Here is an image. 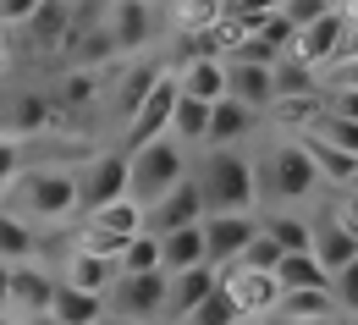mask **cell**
Returning <instances> with one entry per match:
<instances>
[{
    "label": "cell",
    "instance_id": "obj_1",
    "mask_svg": "<svg viewBox=\"0 0 358 325\" xmlns=\"http://www.w3.org/2000/svg\"><path fill=\"white\" fill-rule=\"evenodd\" d=\"M193 182L204 198V215H248L259 204V166L243 149H204Z\"/></svg>",
    "mask_w": 358,
    "mask_h": 325
},
{
    "label": "cell",
    "instance_id": "obj_2",
    "mask_svg": "<svg viewBox=\"0 0 358 325\" xmlns=\"http://www.w3.org/2000/svg\"><path fill=\"white\" fill-rule=\"evenodd\" d=\"M6 210L22 215V221H66V215H78V171H66V166H28L17 177V187H11Z\"/></svg>",
    "mask_w": 358,
    "mask_h": 325
},
{
    "label": "cell",
    "instance_id": "obj_3",
    "mask_svg": "<svg viewBox=\"0 0 358 325\" xmlns=\"http://www.w3.org/2000/svg\"><path fill=\"white\" fill-rule=\"evenodd\" d=\"M187 171H193L187 149L166 133V138H155V143H143V149H133V154H127V198L149 210V204H155V198H166V193L187 177Z\"/></svg>",
    "mask_w": 358,
    "mask_h": 325
},
{
    "label": "cell",
    "instance_id": "obj_4",
    "mask_svg": "<svg viewBox=\"0 0 358 325\" xmlns=\"http://www.w3.org/2000/svg\"><path fill=\"white\" fill-rule=\"evenodd\" d=\"M320 171H314V160L303 154V143L298 138H275L265 149V160H259V198H275V204H309L314 193H320Z\"/></svg>",
    "mask_w": 358,
    "mask_h": 325
},
{
    "label": "cell",
    "instance_id": "obj_5",
    "mask_svg": "<svg viewBox=\"0 0 358 325\" xmlns=\"http://www.w3.org/2000/svg\"><path fill=\"white\" fill-rule=\"evenodd\" d=\"M105 309H110V320L155 325L166 315V270H160V276H116L110 292H105Z\"/></svg>",
    "mask_w": 358,
    "mask_h": 325
},
{
    "label": "cell",
    "instance_id": "obj_6",
    "mask_svg": "<svg viewBox=\"0 0 358 325\" xmlns=\"http://www.w3.org/2000/svg\"><path fill=\"white\" fill-rule=\"evenodd\" d=\"M177 72H166L155 89L143 94V105H138L133 116H127V143H122V154H133V149H143V143L166 138L171 133V110H177Z\"/></svg>",
    "mask_w": 358,
    "mask_h": 325
},
{
    "label": "cell",
    "instance_id": "obj_7",
    "mask_svg": "<svg viewBox=\"0 0 358 325\" xmlns=\"http://www.w3.org/2000/svg\"><path fill=\"white\" fill-rule=\"evenodd\" d=\"M127 198V154L122 149H105V154H89V166L78 171V210H105Z\"/></svg>",
    "mask_w": 358,
    "mask_h": 325
},
{
    "label": "cell",
    "instance_id": "obj_8",
    "mask_svg": "<svg viewBox=\"0 0 358 325\" xmlns=\"http://www.w3.org/2000/svg\"><path fill=\"white\" fill-rule=\"evenodd\" d=\"M187 226H204V198H199V182H193V171L182 177L166 198H155L149 210H143V232L149 237H166V232H187Z\"/></svg>",
    "mask_w": 358,
    "mask_h": 325
},
{
    "label": "cell",
    "instance_id": "obj_9",
    "mask_svg": "<svg viewBox=\"0 0 358 325\" xmlns=\"http://www.w3.org/2000/svg\"><path fill=\"white\" fill-rule=\"evenodd\" d=\"M221 287L226 298L237 303V315L254 325H265L270 315H275V303H281V287H275V276H265V270H243V265H231V270H221Z\"/></svg>",
    "mask_w": 358,
    "mask_h": 325
},
{
    "label": "cell",
    "instance_id": "obj_10",
    "mask_svg": "<svg viewBox=\"0 0 358 325\" xmlns=\"http://www.w3.org/2000/svg\"><path fill=\"white\" fill-rule=\"evenodd\" d=\"M155 0H110L105 6V39L116 45V55L122 50H143V45H155Z\"/></svg>",
    "mask_w": 358,
    "mask_h": 325
},
{
    "label": "cell",
    "instance_id": "obj_11",
    "mask_svg": "<svg viewBox=\"0 0 358 325\" xmlns=\"http://www.w3.org/2000/svg\"><path fill=\"white\" fill-rule=\"evenodd\" d=\"M254 237H259V221H254V215H204V259H210L215 270H231Z\"/></svg>",
    "mask_w": 358,
    "mask_h": 325
},
{
    "label": "cell",
    "instance_id": "obj_12",
    "mask_svg": "<svg viewBox=\"0 0 358 325\" xmlns=\"http://www.w3.org/2000/svg\"><path fill=\"white\" fill-rule=\"evenodd\" d=\"M287 55H292V61H303L309 72H325V66L342 55V6H336V11H325V17L309 22V28H298V34H292V45H287Z\"/></svg>",
    "mask_w": 358,
    "mask_h": 325
},
{
    "label": "cell",
    "instance_id": "obj_13",
    "mask_svg": "<svg viewBox=\"0 0 358 325\" xmlns=\"http://www.w3.org/2000/svg\"><path fill=\"white\" fill-rule=\"evenodd\" d=\"M61 276H50L45 265H11V315L28 320V315H50V298H55Z\"/></svg>",
    "mask_w": 358,
    "mask_h": 325
},
{
    "label": "cell",
    "instance_id": "obj_14",
    "mask_svg": "<svg viewBox=\"0 0 358 325\" xmlns=\"http://www.w3.org/2000/svg\"><path fill=\"white\" fill-rule=\"evenodd\" d=\"M265 116H254L248 105H237V99H221V105H210V133H204V149H243V143L254 138V127H259Z\"/></svg>",
    "mask_w": 358,
    "mask_h": 325
},
{
    "label": "cell",
    "instance_id": "obj_15",
    "mask_svg": "<svg viewBox=\"0 0 358 325\" xmlns=\"http://www.w3.org/2000/svg\"><path fill=\"white\" fill-rule=\"evenodd\" d=\"M309 254L320 259V270H325V276H336L342 265H353V259H358V243L342 232L325 210H320V215H309Z\"/></svg>",
    "mask_w": 358,
    "mask_h": 325
},
{
    "label": "cell",
    "instance_id": "obj_16",
    "mask_svg": "<svg viewBox=\"0 0 358 325\" xmlns=\"http://www.w3.org/2000/svg\"><path fill=\"white\" fill-rule=\"evenodd\" d=\"M215 287H221V270H215V265H193V270H182V276H166V315H171V320H187Z\"/></svg>",
    "mask_w": 358,
    "mask_h": 325
},
{
    "label": "cell",
    "instance_id": "obj_17",
    "mask_svg": "<svg viewBox=\"0 0 358 325\" xmlns=\"http://www.w3.org/2000/svg\"><path fill=\"white\" fill-rule=\"evenodd\" d=\"M320 116H325V94H298V99H270L265 110V127H275L281 138H303L320 127Z\"/></svg>",
    "mask_w": 358,
    "mask_h": 325
},
{
    "label": "cell",
    "instance_id": "obj_18",
    "mask_svg": "<svg viewBox=\"0 0 358 325\" xmlns=\"http://www.w3.org/2000/svg\"><path fill=\"white\" fill-rule=\"evenodd\" d=\"M177 89H182V99H199V105H221V99H226V55L182 61V66H177Z\"/></svg>",
    "mask_w": 358,
    "mask_h": 325
},
{
    "label": "cell",
    "instance_id": "obj_19",
    "mask_svg": "<svg viewBox=\"0 0 358 325\" xmlns=\"http://www.w3.org/2000/svg\"><path fill=\"white\" fill-rule=\"evenodd\" d=\"M226 99H237V105H248L254 116H265L270 110V66H254V61H231L226 55Z\"/></svg>",
    "mask_w": 358,
    "mask_h": 325
},
{
    "label": "cell",
    "instance_id": "obj_20",
    "mask_svg": "<svg viewBox=\"0 0 358 325\" xmlns=\"http://www.w3.org/2000/svg\"><path fill=\"white\" fill-rule=\"evenodd\" d=\"M50 116H55L50 94L22 89V94H11V105H6V116H0V133H11V138L22 143V138H34V133H45Z\"/></svg>",
    "mask_w": 358,
    "mask_h": 325
},
{
    "label": "cell",
    "instance_id": "obj_21",
    "mask_svg": "<svg viewBox=\"0 0 358 325\" xmlns=\"http://www.w3.org/2000/svg\"><path fill=\"white\" fill-rule=\"evenodd\" d=\"M298 143H303V154L314 160V171H320V182H325V187H336V193L353 187V177H358V160H353V154H342L336 143H325L320 133H303Z\"/></svg>",
    "mask_w": 358,
    "mask_h": 325
},
{
    "label": "cell",
    "instance_id": "obj_22",
    "mask_svg": "<svg viewBox=\"0 0 358 325\" xmlns=\"http://www.w3.org/2000/svg\"><path fill=\"white\" fill-rule=\"evenodd\" d=\"M50 320H55V325H105V320H110V309H105V298H94V292L55 287V298H50Z\"/></svg>",
    "mask_w": 358,
    "mask_h": 325
},
{
    "label": "cell",
    "instance_id": "obj_23",
    "mask_svg": "<svg viewBox=\"0 0 358 325\" xmlns=\"http://www.w3.org/2000/svg\"><path fill=\"white\" fill-rule=\"evenodd\" d=\"M193 265H210V259H204V226L160 237V270H166V276H182V270H193Z\"/></svg>",
    "mask_w": 358,
    "mask_h": 325
},
{
    "label": "cell",
    "instance_id": "obj_24",
    "mask_svg": "<svg viewBox=\"0 0 358 325\" xmlns=\"http://www.w3.org/2000/svg\"><path fill=\"white\" fill-rule=\"evenodd\" d=\"M110 281H116V265H110V259H94V254H78V248L66 254V276H61V287H78V292L105 298Z\"/></svg>",
    "mask_w": 358,
    "mask_h": 325
},
{
    "label": "cell",
    "instance_id": "obj_25",
    "mask_svg": "<svg viewBox=\"0 0 358 325\" xmlns=\"http://www.w3.org/2000/svg\"><path fill=\"white\" fill-rule=\"evenodd\" d=\"M34 254H39V232L0 204V265H28Z\"/></svg>",
    "mask_w": 358,
    "mask_h": 325
},
{
    "label": "cell",
    "instance_id": "obj_26",
    "mask_svg": "<svg viewBox=\"0 0 358 325\" xmlns=\"http://www.w3.org/2000/svg\"><path fill=\"white\" fill-rule=\"evenodd\" d=\"M275 287H281V292H320V287H331V276L320 270V259L303 248V254H281V265H275Z\"/></svg>",
    "mask_w": 358,
    "mask_h": 325
},
{
    "label": "cell",
    "instance_id": "obj_27",
    "mask_svg": "<svg viewBox=\"0 0 358 325\" xmlns=\"http://www.w3.org/2000/svg\"><path fill=\"white\" fill-rule=\"evenodd\" d=\"M259 232H265L281 254H303V248H309V215H298V210H265Z\"/></svg>",
    "mask_w": 358,
    "mask_h": 325
},
{
    "label": "cell",
    "instance_id": "obj_28",
    "mask_svg": "<svg viewBox=\"0 0 358 325\" xmlns=\"http://www.w3.org/2000/svg\"><path fill=\"white\" fill-rule=\"evenodd\" d=\"M83 221H89L94 232H110V237H122V243H133V237L143 232V204L116 198V204H105V210H89Z\"/></svg>",
    "mask_w": 358,
    "mask_h": 325
},
{
    "label": "cell",
    "instance_id": "obj_29",
    "mask_svg": "<svg viewBox=\"0 0 358 325\" xmlns=\"http://www.w3.org/2000/svg\"><path fill=\"white\" fill-rule=\"evenodd\" d=\"M28 34H34V45H66V34H72V6L66 0H39V11L22 22Z\"/></svg>",
    "mask_w": 358,
    "mask_h": 325
},
{
    "label": "cell",
    "instance_id": "obj_30",
    "mask_svg": "<svg viewBox=\"0 0 358 325\" xmlns=\"http://www.w3.org/2000/svg\"><path fill=\"white\" fill-rule=\"evenodd\" d=\"M270 320H336L331 287H320V292H281V303H275Z\"/></svg>",
    "mask_w": 358,
    "mask_h": 325
},
{
    "label": "cell",
    "instance_id": "obj_31",
    "mask_svg": "<svg viewBox=\"0 0 358 325\" xmlns=\"http://www.w3.org/2000/svg\"><path fill=\"white\" fill-rule=\"evenodd\" d=\"M270 94H275V99L320 94V72H309V66H303V61H292V55H281V61L270 66Z\"/></svg>",
    "mask_w": 358,
    "mask_h": 325
},
{
    "label": "cell",
    "instance_id": "obj_32",
    "mask_svg": "<svg viewBox=\"0 0 358 325\" xmlns=\"http://www.w3.org/2000/svg\"><path fill=\"white\" fill-rule=\"evenodd\" d=\"M204 133H210V105L182 99V94H177V110H171V138H177L182 149H204Z\"/></svg>",
    "mask_w": 358,
    "mask_h": 325
},
{
    "label": "cell",
    "instance_id": "obj_33",
    "mask_svg": "<svg viewBox=\"0 0 358 325\" xmlns=\"http://www.w3.org/2000/svg\"><path fill=\"white\" fill-rule=\"evenodd\" d=\"M116 276H160V237L138 232L122 254H116Z\"/></svg>",
    "mask_w": 358,
    "mask_h": 325
},
{
    "label": "cell",
    "instance_id": "obj_34",
    "mask_svg": "<svg viewBox=\"0 0 358 325\" xmlns=\"http://www.w3.org/2000/svg\"><path fill=\"white\" fill-rule=\"evenodd\" d=\"M182 325H248V320L237 315V303L226 298V287H215V292H210V298H204V303H199Z\"/></svg>",
    "mask_w": 358,
    "mask_h": 325
},
{
    "label": "cell",
    "instance_id": "obj_35",
    "mask_svg": "<svg viewBox=\"0 0 358 325\" xmlns=\"http://www.w3.org/2000/svg\"><path fill=\"white\" fill-rule=\"evenodd\" d=\"M160 78H166L160 66H138V72H127V78H122V94H116V110H122V122H127L138 105H143V94L155 89Z\"/></svg>",
    "mask_w": 358,
    "mask_h": 325
},
{
    "label": "cell",
    "instance_id": "obj_36",
    "mask_svg": "<svg viewBox=\"0 0 358 325\" xmlns=\"http://www.w3.org/2000/svg\"><path fill=\"white\" fill-rule=\"evenodd\" d=\"M94 89H99V83H94V72H83V66H72V72L61 78V89L50 94V105H55V110H78L83 99H94Z\"/></svg>",
    "mask_w": 358,
    "mask_h": 325
},
{
    "label": "cell",
    "instance_id": "obj_37",
    "mask_svg": "<svg viewBox=\"0 0 358 325\" xmlns=\"http://www.w3.org/2000/svg\"><path fill=\"white\" fill-rule=\"evenodd\" d=\"M28 171V160H22V143L11 138V133H0V204L11 198V187H17V177Z\"/></svg>",
    "mask_w": 358,
    "mask_h": 325
},
{
    "label": "cell",
    "instance_id": "obj_38",
    "mask_svg": "<svg viewBox=\"0 0 358 325\" xmlns=\"http://www.w3.org/2000/svg\"><path fill=\"white\" fill-rule=\"evenodd\" d=\"M314 133H320L325 143H336L342 154H353V160H358V127H353V122H342V116H331V110H325Z\"/></svg>",
    "mask_w": 358,
    "mask_h": 325
},
{
    "label": "cell",
    "instance_id": "obj_39",
    "mask_svg": "<svg viewBox=\"0 0 358 325\" xmlns=\"http://www.w3.org/2000/svg\"><path fill=\"white\" fill-rule=\"evenodd\" d=\"M325 11H336V0H281V17H287V28L298 34V28H309L320 22Z\"/></svg>",
    "mask_w": 358,
    "mask_h": 325
},
{
    "label": "cell",
    "instance_id": "obj_40",
    "mask_svg": "<svg viewBox=\"0 0 358 325\" xmlns=\"http://www.w3.org/2000/svg\"><path fill=\"white\" fill-rule=\"evenodd\" d=\"M237 265H243V270H265V276H275V265H281V248H275V243L259 232L248 248H243V259H237Z\"/></svg>",
    "mask_w": 358,
    "mask_h": 325
},
{
    "label": "cell",
    "instance_id": "obj_41",
    "mask_svg": "<svg viewBox=\"0 0 358 325\" xmlns=\"http://www.w3.org/2000/svg\"><path fill=\"white\" fill-rule=\"evenodd\" d=\"M320 210H325V215H331V221H336V226L358 243V198H353V193H331Z\"/></svg>",
    "mask_w": 358,
    "mask_h": 325
},
{
    "label": "cell",
    "instance_id": "obj_42",
    "mask_svg": "<svg viewBox=\"0 0 358 325\" xmlns=\"http://www.w3.org/2000/svg\"><path fill=\"white\" fill-rule=\"evenodd\" d=\"M325 110L358 127V89H325Z\"/></svg>",
    "mask_w": 358,
    "mask_h": 325
},
{
    "label": "cell",
    "instance_id": "obj_43",
    "mask_svg": "<svg viewBox=\"0 0 358 325\" xmlns=\"http://www.w3.org/2000/svg\"><path fill=\"white\" fill-rule=\"evenodd\" d=\"M34 11H39V0H0V34L6 28H22Z\"/></svg>",
    "mask_w": 358,
    "mask_h": 325
},
{
    "label": "cell",
    "instance_id": "obj_44",
    "mask_svg": "<svg viewBox=\"0 0 358 325\" xmlns=\"http://www.w3.org/2000/svg\"><path fill=\"white\" fill-rule=\"evenodd\" d=\"M0 315H11V265H0Z\"/></svg>",
    "mask_w": 358,
    "mask_h": 325
},
{
    "label": "cell",
    "instance_id": "obj_45",
    "mask_svg": "<svg viewBox=\"0 0 358 325\" xmlns=\"http://www.w3.org/2000/svg\"><path fill=\"white\" fill-rule=\"evenodd\" d=\"M265 325H336V320H265Z\"/></svg>",
    "mask_w": 358,
    "mask_h": 325
},
{
    "label": "cell",
    "instance_id": "obj_46",
    "mask_svg": "<svg viewBox=\"0 0 358 325\" xmlns=\"http://www.w3.org/2000/svg\"><path fill=\"white\" fill-rule=\"evenodd\" d=\"M22 325H55V320H50V315H28Z\"/></svg>",
    "mask_w": 358,
    "mask_h": 325
},
{
    "label": "cell",
    "instance_id": "obj_47",
    "mask_svg": "<svg viewBox=\"0 0 358 325\" xmlns=\"http://www.w3.org/2000/svg\"><path fill=\"white\" fill-rule=\"evenodd\" d=\"M105 325H143V320H105Z\"/></svg>",
    "mask_w": 358,
    "mask_h": 325
},
{
    "label": "cell",
    "instance_id": "obj_48",
    "mask_svg": "<svg viewBox=\"0 0 358 325\" xmlns=\"http://www.w3.org/2000/svg\"><path fill=\"white\" fill-rule=\"evenodd\" d=\"M0 72H6V39H0Z\"/></svg>",
    "mask_w": 358,
    "mask_h": 325
},
{
    "label": "cell",
    "instance_id": "obj_49",
    "mask_svg": "<svg viewBox=\"0 0 358 325\" xmlns=\"http://www.w3.org/2000/svg\"><path fill=\"white\" fill-rule=\"evenodd\" d=\"M348 193H353V198H358V177H353V187H348Z\"/></svg>",
    "mask_w": 358,
    "mask_h": 325
}]
</instances>
